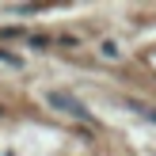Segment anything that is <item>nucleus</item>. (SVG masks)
<instances>
[{
    "label": "nucleus",
    "mask_w": 156,
    "mask_h": 156,
    "mask_svg": "<svg viewBox=\"0 0 156 156\" xmlns=\"http://www.w3.org/2000/svg\"><path fill=\"white\" fill-rule=\"evenodd\" d=\"M46 103H50L53 111H65L69 118H80V122H91L88 107H84V103H76V99H73V95H65V91H46Z\"/></svg>",
    "instance_id": "nucleus-1"
},
{
    "label": "nucleus",
    "mask_w": 156,
    "mask_h": 156,
    "mask_svg": "<svg viewBox=\"0 0 156 156\" xmlns=\"http://www.w3.org/2000/svg\"><path fill=\"white\" fill-rule=\"evenodd\" d=\"M0 61H8V65H23V61L15 57V53H8V50H0Z\"/></svg>",
    "instance_id": "nucleus-2"
}]
</instances>
